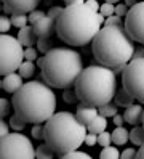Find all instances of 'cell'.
Listing matches in <instances>:
<instances>
[{"mask_svg": "<svg viewBox=\"0 0 144 159\" xmlns=\"http://www.w3.org/2000/svg\"><path fill=\"white\" fill-rule=\"evenodd\" d=\"M106 18L85 3V0L69 3L56 21L58 37L72 47L90 43L99 32Z\"/></svg>", "mask_w": 144, "mask_h": 159, "instance_id": "1", "label": "cell"}, {"mask_svg": "<svg viewBox=\"0 0 144 159\" xmlns=\"http://www.w3.org/2000/svg\"><path fill=\"white\" fill-rule=\"evenodd\" d=\"M134 40L127 32L125 26H103L93 39V57L103 66H107L115 72L131 61L134 55Z\"/></svg>", "mask_w": 144, "mask_h": 159, "instance_id": "2", "label": "cell"}, {"mask_svg": "<svg viewBox=\"0 0 144 159\" xmlns=\"http://www.w3.org/2000/svg\"><path fill=\"white\" fill-rule=\"evenodd\" d=\"M15 113L23 116L27 122H46L56 111V95L53 87L45 80H31L13 93Z\"/></svg>", "mask_w": 144, "mask_h": 159, "instance_id": "3", "label": "cell"}, {"mask_svg": "<svg viewBox=\"0 0 144 159\" xmlns=\"http://www.w3.org/2000/svg\"><path fill=\"white\" fill-rule=\"evenodd\" d=\"M38 66L42 69V76L46 84L53 89H69L75 85L77 79L83 71L82 55L72 50L58 47L51 48L43 58H40Z\"/></svg>", "mask_w": 144, "mask_h": 159, "instance_id": "4", "label": "cell"}, {"mask_svg": "<svg viewBox=\"0 0 144 159\" xmlns=\"http://www.w3.org/2000/svg\"><path fill=\"white\" fill-rule=\"evenodd\" d=\"M88 129L69 111L55 113L45 122V142L51 146L56 154H66L74 149H79L82 143H85Z\"/></svg>", "mask_w": 144, "mask_h": 159, "instance_id": "5", "label": "cell"}, {"mask_svg": "<svg viewBox=\"0 0 144 159\" xmlns=\"http://www.w3.org/2000/svg\"><path fill=\"white\" fill-rule=\"evenodd\" d=\"M114 69L103 64H91L83 68L75 82V92L79 100L93 106L106 105L115 98L117 93V76Z\"/></svg>", "mask_w": 144, "mask_h": 159, "instance_id": "6", "label": "cell"}, {"mask_svg": "<svg viewBox=\"0 0 144 159\" xmlns=\"http://www.w3.org/2000/svg\"><path fill=\"white\" fill-rule=\"evenodd\" d=\"M0 72L7 76L10 72H16L23 64L24 58V45L10 34H3L0 37Z\"/></svg>", "mask_w": 144, "mask_h": 159, "instance_id": "7", "label": "cell"}, {"mask_svg": "<svg viewBox=\"0 0 144 159\" xmlns=\"http://www.w3.org/2000/svg\"><path fill=\"white\" fill-rule=\"evenodd\" d=\"M0 156L3 159H34L37 157V149L26 135L16 130L10 132L7 137H2Z\"/></svg>", "mask_w": 144, "mask_h": 159, "instance_id": "8", "label": "cell"}, {"mask_svg": "<svg viewBox=\"0 0 144 159\" xmlns=\"http://www.w3.org/2000/svg\"><path fill=\"white\" fill-rule=\"evenodd\" d=\"M122 85L138 101L144 103V57L131 58L122 71Z\"/></svg>", "mask_w": 144, "mask_h": 159, "instance_id": "9", "label": "cell"}, {"mask_svg": "<svg viewBox=\"0 0 144 159\" xmlns=\"http://www.w3.org/2000/svg\"><path fill=\"white\" fill-rule=\"evenodd\" d=\"M123 26L134 42L144 45V2H138L136 5L130 7Z\"/></svg>", "mask_w": 144, "mask_h": 159, "instance_id": "10", "label": "cell"}, {"mask_svg": "<svg viewBox=\"0 0 144 159\" xmlns=\"http://www.w3.org/2000/svg\"><path fill=\"white\" fill-rule=\"evenodd\" d=\"M3 5L10 7L11 11H19V13H27L37 10V7L40 5L42 0H2Z\"/></svg>", "mask_w": 144, "mask_h": 159, "instance_id": "11", "label": "cell"}, {"mask_svg": "<svg viewBox=\"0 0 144 159\" xmlns=\"http://www.w3.org/2000/svg\"><path fill=\"white\" fill-rule=\"evenodd\" d=\"M34 31L38 37H50L56 32V20H53L51 16H43L38 23L32 24Z\"/></svg>", "mask_w": 144, "mask_h": 159, "instance_id": "12", "label": "cell"}, {"mask_svg": "<svg viewBox=\"0 0 144 159\" xmlns=\"http://www.w3.org/2000/svg\"><path fill=\"white\" fill-rule=\"evenodd\" d=\"M98 114H99L98 106L88 105V103H83V101H80L79 108H77V117H79L85 125H88Z\"/></svg>", "mask_w": 144, "mask_h": 159, "instance_id": "13", "label": "cell"}, {"mask_svg": "<svg viewBox=\"0 0 144 159\" xmlns=\"http://www.w3.org/2000/svg\"><path fill=\"white\" fill-rule=\"evenodd\" d=\"M23 76L21 74H16V72H10V74H7V76L3 77V80H2V89L5 90V92H8V93H15L16 90H19L23 87Z\"/></svg>", "mask_w": 144, "mask_h": 159, "instance_id": "14", "label": "cell"}, {"mask_svg": "<svg viewBox=\"0 0 144 159\" xmlns=\"http://www.w3.org/2000/svg\"><path fill=\"white\" fill-rule=\"evenodd\" d=\"M142 114H144V109L141 105H133L128 106L123 113V117H125V122H128L131 125H139L142 122Z\"/></svg>", "mask_w": 144, "mask_h": 159, "instance_id": "15", "label": "cell"}, {"mask_svg": "<svg viewBox=\"0 0 144 159\" xmlns=\"http://www.w3.org/2000/svg\"><path fill=\"white\" fill-rule=\"evenodd\" d=\"M37 34H35V31H34V26L31 24V26H24V27H21L19 29V34H18V40L21 42L24 47H32L34 43H37Z\"/></svg>", "mask_w": 144, "mask_h": 159, "instance_id": "16", "label": "cell"}, {"mask_svg": "<svg viewBox=\"0 0 144 159\" xmlns=\"http://www.w3.org/2000/svg\"><path fill=\"white\" fill-rule=\"evenodd\" d=\"M134 100H136V98H134L125 87H122L117 93H115V103H117V106L128 108V106H131L134 103Z\"/></svg>", "mask_w": 144, "mask_h": 159, "instance_id": "17", "label": "cell"}, {"mask_svg": "<svg viewBox=\"0 0 144 159\" xmlns=\"http://www.w3.org/2000/svg\"><path fill=\"white\" fill-rule=\"evenodd\" d=\"M128 138H130V132H128V130L125 129L123 125L115 127V130L112 132V143L117 145V146L125 145V143L128 142Z\"/></svg>", "mask_w": 144, "mask_h": 159, "instance_id": "18", "label": "cell"}, {"mask_svg": "<svg viewBox=\"0 0 144 159\" xmlns=\"http://www.w3.org/2000/svg\"><path fill=\"white\" fill-rule=\"evenodd\" d=\"M106 127H107V120H106V117L101 116V114H98L88 125H86L88 132H93V134H101V132H104Z\"/></svg>", "mask_w": 144, "mask_h": 159, "instance_id": "19", "label": "cell"}, {"mask_svg": "<svg viewBox=\"0 0 144 159\" xmlns=\"http://www.w3.org/2000/svg\"><path fill=\"white\" fill-rule=\"evenodd\" d=\"M18 72L21 74V76H23L24 79L32 77V76H34V72H35V64H34V61H31V60H26V61H23V64L19 66Z\"/></svg>", "mask_w": 144, "mask_h": 159, "instance_id": "20", "label": "cell"}, {"mask_svg": "<svg viewBox=\"0 0 144 159\" xmlns=\"http://www.w3.org/2000/svg\"><path fill=\"white\" fill-rule=\"evenodd\" d=\"M130 140H131V143L133 145H138L141 146L144 143V125L142 127H134L131 132H130Z\"/></svg>", "mask_w": 144, "mask_h": 159, "instance_id": "21", "label": "cell"}, {"mask_svg": "<svg viewBox=\"0 0 144 159\" xmlns=\"http://www.w3.org/2000/svg\"><path fill=\"white\" fill-rule=\"evenodd\" d=\"M53 156H55V151L46 142L38 145V148H37V157L38 159H53Z\"/></svg>", "mask_w": 144, "mask_h": 159, "instance_id": "22", "label": "cell"}, {"mask_svg": "<svg viewBox=\"0 0 144 159\" xmlns=\"http://www.w3.org/2000/svg\"><path fill=\"white\" fill-rule=\"evenodd\" d=\"M99 114L101 116H104V117H114L115 114H117V103H106V105H101L99 108Z\"/></svg>", "mask_w": 144, "mask_h": 159, "instance_id": "23", "label": "cell"}, {"mask_svg": "<svg viewBox=\"0 0 144 159\" xmlns=\"http://www.w3.org/2000/svg\"><path fill=\"white\" fill-rule=\"evenodd\" d=\"M26 124H27V120H26L23 116H19L18 113L10 117V125H11L13 130H18V132H21L23 129H26Z\"/></svg>", "mask_w": 144, "mask_h": 159, "instance_id": "24", "label": "cell"}, {"mask_svg": "<svg viewBox=\"0 0 144 159\" xmlns=\"http://www.w3.org/2000/svg\"><path fill=\"white\" fill-rule=\"evenodd\" d=\"M11 23H13V26L15 27H24L26 24H27V21H29V16H27V13H19V11H15L11 16Z\"/></svg>", "mask_w": 144, "mask_h": 159, "instance_id": "25", "label": "cell"}, {"mask_svg": "<svg viewBox=\"0 0 144 159\" xmlns=\"http://www.w3.org/2000/svg\"><path fill=\"white\" fill-rule=\"evenodd\" d=\"M99 157H101V159H119V157H120V153H119L117 146L109 145V146H104V148H103Z\"/></svg>", "mask_w": 144, "mask_h": 159, "instance_id": "26", "label": "cell"}, {"mask_svg": "<svg viewBox=\"0 0 144 159\" xmlns=\"http://www.w3.org/2000/svg\"><path fill=\"white\" fill-rule=\"evenodd\" d=\"M37 48L40 53L46 55L48 52L51 50V42H50V37H38L37 40Z\"/></svg>", "mask_w": 144, "mask_h": 159, "instance_id": "27", "label": "cell"}, {"mask_svg": "<svg viewBox=\"0 0 144 159\" xmlns=\"http://www.w3.org/2000/svg\"><path fill=\"white\" fill-rule=\"evenodd\" d=\"M63 159H90V154H86L83 151H79V149H74V151H69L61 156Z\"/></svg>", "mask_w": 144, "mask_h": 159, "instance_id": "28", "label": "cell"}, {"mask_svg": "<svg viewBox=\"0 0 144 159\" xmlns=\"http://www.w3.org/2000/svg\"><path fill=\"white\" fill-rule=\"evenodd\" d=\"M99 13L104 16V18H109L112 15H115V5L114 3H109V2H104L99 8Z\"/></svg>", "mask_w": 144, "mask_h": 159, "instance_id": "29", "label": "cell"}, {"mask_svg": "<svg viewBox=\"0 0 144 159\" xmlns=\"http://www.w3.org/2000/svg\"><path fill=\"white\" fill-rule=\"evenodd\" d=\"M63 100H64L66 103H69V105H72V103L79 101V95H77V92H75V90H71V87H69V89H66V90H64V93H63Z\"/></svg>", "mask_w": 144, "mask_h": 159, "instance_id": "30", "label": "cell"}, {"mask_svg": "<svg viewBox=\"0 0 144 159\" xmlns=\"http://www.w3.org/2000/svg\"><path fill=\"white\" fill-rule=\"evenodd\" d=\"M32 137L35 140H43L45 138V124L43 125H42V122L34 124V127H32Z\"/></svg>", "mask_w": 144, "mask_h": 159, "instance_id": "31", "label": "cell"}, {"mask_svg": "<svg viewBox=\"0 0 144 159\" xmlns=\"http://www.w3.org/2000/svg\"><path fill=\"white\" fill-rule=\"evenodd\" d=\"M112 143V134H109V132H101V134H98V145H101L103 148L104 146H109Z\"/></svg>", "mask_w": 144, "mask_h": 159, "instance_id": "32", "label": "cell"}, {"mask_svg": "<svg viewBox=\"0 0 144 159\" xmlns=\"http://www.w3.org/2000/svg\"><path fill=\"white\" fill-rule=\"evenodd\" d=\"M24 58L35 61L38 58V48H34V47H26L24 48Z\"/></svg>", "mask_w": 144, "mask_h": 159, "instance_id": "33", "label": "cell"}, {"mask_svg": "<svg viewBox=\"0 0 144 159\" xmlns=\"http://www.w3.org/2000/svg\"><path fill=\"white\" fill-rule=\"evenodd\" d=\"M43 16H46V13L42 11V10H40V11H38V10L31 11V13H29V24H35V23H38Z\"/></svg>", "mask_w": 144, "mask_h": 159, "instance_id": "34", "label": "cell"}, {"mask_svg": "<svg viewBox=\"0 0 144 159\" xmlns=\"http://www.w3.org/2000/svg\"><path fill=\"white\" fill-rule=\"evenodd\" d=\"M11 26H13V23H11V18H8L7 15L0 18V31H2L3 34H7V32L10 31V27H11Z\"/></svg>", "mask_w": 144, "mask_h": 159, "instance_id": "35", "label": "cell"}, {"mask_svg": "<svg viewBox=\"0 0 144 159\" xmlns=\"http://www.w3.org/2000/svg\"><path fill=\"white\" fill-rule=\"evenodd\" d=\"M10 109H11V103H10V100H7V98L0 100V113H2V117L10 114Z\"/></svg>", "mask_w": 144, "mask_h": 159, "instance_id": "36", "label": "cell"}, {"mask_svg": "<svg viewBox=\"0 0 144 159\" xmlns=\"http://www.w3.org/2000/svg\"><path fill=\"white\" fill-rule=\"evenodd\" d=\"M63 11H64V8L63 7H51L50 8V10H48V16H51L53 18V20H56L58 21V18H59L61 15H63Z\"/></svg>", "mask_w": 144, "mask_h": 159, "instance_id": "37", "label": "cell"}, {"mask_svg": "<svg viewBox=\"0 0 144 159\" xmlns=\"http://www.w3.org/2000/svg\"><path fill=\"white\" fill-rule=\"evenodd\" d=\"M128 13V5L127 3H117L115 5V15L120 16V18H125Z\"/></svg>", "mask_w": 144, "mask_h": 159, "instance_id": "38", "label": "cell"}, {"mask_svg": "<svg viewBox=\"0 0 144 159\" xmlns=\"http://www.w3.org/2000/svg\"><path fill=\"white\" fill-rule=\"evenodd\" d=\"M122 24V18L117 16V15H112L109 18H106L104 21V26H120Z\"/></svg>", "mask_w": 144, "mask_h": 159, "instance_id": "39", "label": "cell"}, {"mask_svg": "<svg viewBox=\"0 0 144 159\" xmlns=\"http://www.w3.org/2000/svg\"><path fill=\"white\" fill-rule=\"evenodd\" d=\"M98 143V134H93V132H88L86 134V138H85V145L88 146H93Z\"/></svg>", "mask_w": 144, "mask_h": 159, "instance_id": "40", "label": "cell"}, {"mask_svg": "<svg viewBox=\"0 0 144 159\" xmlns=\"http://www.w3.org/2000/svg\"><path fill=\"white\" fill-rule=\"evenodd\" d=\"M136 149H133V148H127L125 149V151L120 154V157L122 159H131V157H136Z\"/></svg>", "mask_w": 144, "mask_h": 159, "instance_id": "41", "label": "cell"}, {"mask_svg": "<svg viewBox=\"0 0 144 159\" xmlns=\"http://www.w3.org/2000/svg\"><path fill=\"white\" fill-rule=\"evenodd\" d=\"M10 129H11L10 122H5V120H2V122H0V135L7 137V135L10 134Z\"/></svg>", "mask_w": 144, "mask_h": 159, "instance_id": "42", "label": "cell"}, {"mask_svg": "<svg viewBox=\"0 0 144 159\" xmlns=\"http://www.w3.org/2000/svg\"><path fill=\"white\" fill-rule=\"evenodd\" d=\"M85 3L88 5L91 10H94V11H99V8H101V5L96 2V0H85Z\"/></svg>", "mask_w": 144, "mask_h": 159, "instance_id": "43", "label": "cell"}, {"mask_svg": "<svg viewBox=\"0 0 144 159\" xmlns=\"http://www.w3.org/2000/svg\"><path fill=\"white\" fill-rule=\"evenodd\" d=\"M123 122H125V117H123V116H120V114H115V116H114V124H115V127L123 125Z\"/></svg>", "mask_w": 144, "mask_h": 159, "instance_id": "44", "label": "cell"}, {"mask_svg": "<svg viewBox=\"0 0 144 159\" xmlns=\"http://www.w3.org/2000/svg\"><path fill=\"white\" fill-rule=\"evenodd\" d=\"M144 57V48L141 47V48H136L134 50V55H133V58H142Z\"/></svg>", "mask_w": 144, "mask_h": 159, "instance_id": "45", "label": "cell"}, {"mask_svg": "<svg viewBox=\"0 0 144 159\" xmlns=\"http://www.w3.org/2000/svg\"><path fill=\"white\" fill-rule=\"evenodd\" d=\"M136 157H139V159H144V143L141 145V148H139V151L136 153Z\"/></svg>", "mask_w": 144, "mask_h": 159, "instance_id": "46", "label": "cell"}, {"mask_svg": "<svg viewBox=\"0 0 144 159\" xmlns=\"http://www.w3.org/2000/svg\"><path fill=\"white\" fill-rule=\"evenodd\" d=\"M125 3H127L128 7H133V5H136L138 2H136V0H125Z\"/></svg>", "mask_w": 144, "mask_h": 159, "instance_id": "47", "label": "cell"}, {"mask_svg": "<svg viewBox=\"0 0 144 159\" xmlns=\"http://www.w3.org/2000/svg\"><path fill=\"white\" fill-rule=\"evenodd\" d=\"M104 2H109V3H114V5H117L120 0H104Z\"/></svg>", "mask_w": 144, "mask_h": 159, "instance_id": "48", "label": "cell"}, {"mask_svg": "<svg viewBox=\"0 0 144 159\" xmlns=\"http://www.w3.org/2000/svg\"><path fill=\"white\" fill-rule=\"evenodd\" d=\"M64 2H66L67 5H69V3H74V2H79V0H64Z\"/></svg>", "mask_w": 144, "mask_h": 159, "instance_id": "49", "label": "cell"}, {"mask_svg": "<svg viewBox=\"0 0 144 159\" xmlns=\"http://www.w3.org/2000/svg\"><path fill=\"white\" fill-rule=\"evenodd\" d=\"M142 125H144V114H142Z\"/></svg>", "mask_w": 144, "mask_h": 159, "instance_id": "50", "label": "cell"}]
</instances>
